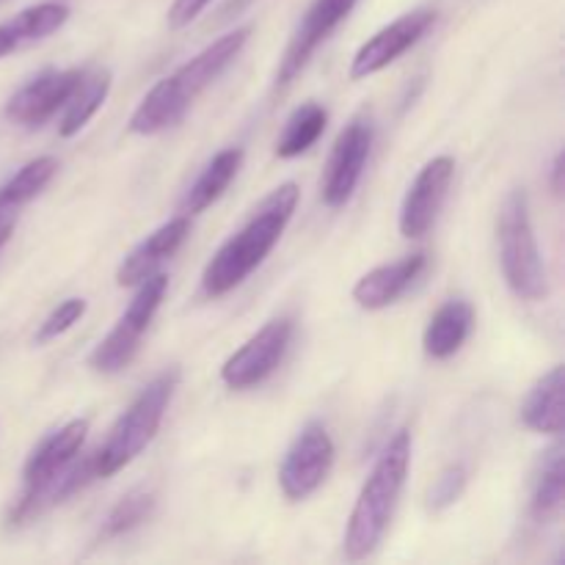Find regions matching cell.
I'll return each mask as SVG.
<instances>
[{"label":"cell","mask_w":565,"mask_h":565,"mask_svg":"<svg viewBox=\"0 0 565 565\" xmlns=\"http://www.w3.org/2000/svg\"><path fill=\"white\" fill-rule=\"evenodd\" d=\"M298 191L296 182H285L276 191H270L268 196L259 202V207L254 210L252 218L213 254L207 265H204L202 274V290L207 298H221L226 292H232L235 287H241L259 265L268 259V254L274 252L279 237L285 235L287 224H290L292 213L298 207Z\"/></svg>","instance_id":"1"},{"label":"cell","mask_w":565,"mask_h":565,"mask_svg":"<svg viewBox=\"0 0 565 565\" xmlns=\"http://www.w3.org/2000/svg\"><path fill=\"white\" fill-rule=\"evenodd\" d=\"M248 36H252V28H235V31L224 33L213 44H207L202 53L193 55L174 75L160 77L149 88L147 97L138 103V108L132 110L130 132H136V136H158V132L180 125L188 110H191L193 99L241 55Z\"/></svg>","instance_id":"2"},{"label":"cell","mask_w":565,"mask_h":565,"mask_svg":"<svg viewBox=\"0 0 565 565\" xmlns=\"http://www.w3.org/2000/svg\"><path fill=\"white\" fill-rule=\"evenodd\" d=\"M408 467H412V434L397 430L370 469L348 519L345 539H342V552L348 561H364L379 550L401 502Z\"/></svg>","instance_id":"3"},{"label":"cell","mask_w":565,"mask_h":565,"mask_svg":"<svg viewBox=\"0 0 565 565\" xmlns=\"http://www.w3.org/2000/svg\"><path fill=\"white\" fill-rule=\"evenodd\" d=\"M177 386H180V370L171 367L163 370L160 375H154V379L138 392V397L130 403V408L116 419L105 445L94 452V475H97V478H110V475L121 472V469L130 467V463L152 445L160 425H163L166 412H169Z\"/></svg>","instance_id":"4"},{"label":"cell","mask_w":565,"mask_h":565,"mask_svg":"<svg viewBox=\"0 0 565 565\" xmlns=\"http://www.w3.org/2000/svg\"><path fill=\"white\" fill-rule=\"evenodd\" d=\"M497 235H500V263L508 287L524 301H541L550 292V276L541 257L524 188L511 191L502 202Z\"/></svg>","instance_id":"5"},{"label":"cell","mask_w":565,"mask_h":565,"mask_svg":"<svg viewBox=\"0 0 565 565\" xmlns=\"http://www.w3.org/2000/svg\"><path fill=\"white\" fill-rule=\"evenodd\" d=\"M136 287L138 290L136 296H132L130 307L125 309V315L116 320V326L108 331V337H103L99 345L92 351V356H88V364H92L94 373L116 375L125 367H130L138 348H141V340L143 334H147L149 323H152L160 303H163L166 290H169V276L154 270L152 276H147V279Z\"/></svg>","instance_id":"6"},{"label":"cell","mask_w":565,"mask_h":565,"mask_svg":"<svg viewBox=\"0 0 565 565\" xmlns=\"http://www.w3.org/2000/svg\"><path fill=\"white\" fill-rule=\"evenodd\" d=\"M88 436V419H72L61 425L50 436H44L28 456L22 467V494L17 497L9 511L11 524H22L36 516V497L42 494L44 486L66 467L75 456H81Z\"/></svg>","instance_id":"7"},{"label":"cell","mask_w":565,"mask_h":565,"mask_svg":"<svg viewBox=\"0 0 565 565\" xmlns=\"http://www.w3.org/2000/svg\"><path fill=\"white\" fill-rule=\"evenodd\" d=\"M334 441L323 423H307L287 447L279 467V489L290 502L312 497L334 467Z\"/></svg>","instance_id":"8"},{"label":"cell","mask_w":565,"mask_h":565,"mask_svg":"<svg viewBox=\"0 0 565 565\" xmlns=\"http://www.w3.org/2000/svg\"><path fill=\"white\" fill-rule=\"evenodd\" d=\"M373 138L375 130L367 114L353 116L345 130L337 136L329 163H326L323 182H320V199H323L326 207L340 210L351 202L353 191H356L359 180L364 174V166L370 160Z\"/></svg>","instance_id":"9"},{"label":"cell","mask_w":565,"mask_h":565,"mask_svg":"<svg viewBox=\"0 0 565 565\" xmlns=\"http://www.w3.org/2000/svg\"><path fill=\"white\" fill-rule=\"evenodd\" d=\"M292 320L290 318H276L265 323L252 340L243 348H237L221 367V381L230 390H252V386L263 384L265 379L274 375L285 359L287 348L292 342Z\"/></svg>","instance_id":"10"},{"label":"cell","mask_w":565,"mask_h":565,"mask_svg":"<svg viewBox=\"0 0 565 565\" xmlns=\"http://www.w3.org/2000/svg\"><path fill=\"white\" fill-rule=\"evenodd\" d=\"M356 3L359 0H312L309 3L296 33H292L290 44H287L285 55H281L279 66H276V88H287L301 75L303 66L315 55V50L348 20V14L356 9Z\"/></svg>","instance_id":"11"},{"label":"cell","mask_w":565,"mask_h":565,"mask_svg":"<svg viewBox=\"0 0 565 565\" xmlns=\"http://www.w3.org/2000/svg\"><path fill=\"white\" fill-rule=\"evenodd\" d=\"M436 11L434 9H414L408 14L397 17L395 22L381 28L379 33L367 39L356 50L351 61V81H364L370 75H379L390 64H395L401 55H406L414 44L423 42L425 33L434 28Z\"/></svg>","instance_id":"12"},{"label":"cell","mask_w":565,"mask_h":565,"mask_svg":"<svg viewBox=\"0 0 565 565\" xmlns=\"http://www.w3.org/2000/svg\"><path fill=\"white\" fill-rule=\"evenodd\" d=\"M456 177V160L450 154L428 160L408 185L406 196L401 204V235L408 241H419L434 230L436 218L441 213L450 182Z\"/></svg>","instance_id":"13"},{"label":"cell","mask_w":565,"mask_h":565,"mask_svg":"<svg viewBox=\"0 0 565 565\" xmlns=\"http://www.w3.org/2000/svg\"><path fill=\"white\" fill-rule=\"evenodd\" d=\"M83 70H44L31 83L14 92L6 103V119L22 127H39L58 114L81 86Z\"/></svg>","instance_id":"14"},{"label":"cell","mask_w":565,"mask_h":565,"mask_svg":"<svg viewBox=\"0 0 565 565\" xmlns=\"http://www.w3.org/2000/svg\"><path fill=\"white\" fill-rule=\"evenodd\" d=\"M188 235H191V218H188V215H177L169 224L158 226L147 241L138 243V246L121 259L119 270H116V285H141V281L147 279V276H152L171 254H177V248L185 243Z\"/></svg>","instance_id":"15"},{"label":"cell","mask_w":565,"mask_h":565,"mask_svg":"<svg viewBox=\"0 0 565 565\" xmlns=\"http://www.w3.org/2000/svg\"><path fill=\"white\" fill-rule=\"evenodd\" d=\"M425 268H428V254L423 252L408 254V257L397 259V263L373 268L356 281V287H353V301L362 309H373V312L375 309H386L423 276Z\"/></svg>","instance_id":"16"},{"label":"cell","mask_w":565,"mask_h":565,"mask_svg":"<svg viewBox=\"0 0 565 565\" xmlns=\"http://www.w3.org/2000/svg\"><path fill=\"white\" fill-rule=\"evenodd\" d=\"M475 326V309L472 303L463 298H452V301L441 303L434 312L430 323L425 326L423 334V351L425 356L434 362H445V359L456 356L469 340Z\"/></svg>","instance_id":"17"},{"label":"cell","mask_w":565,"mask_h":565,"mask_svg":"<svg viewBox=\"0 0 565 565\" xmlns=\"http://www.w3.org/2000/svg\"><path fill=\"white\" fill-rule=\"evenodd\" d=\"M66 20H70V9L64 3H39L22 9L11 20L0 22V58L17 53L25 44L42 42L50 33L64 28Z\"/></svg>","instance_id":"18"},{"label":"cell","mask_w":565,"mask_h":565,"mask_svg":"<svg viewBox=\"0 0 565 565\" xmlns=\"http://www.w3.org/2000/svg\"><path fill=\"white\" fill-rule=\"evenodd\" d=\"M563 390H565V379H563V367H552L550 373L541 375L535 381L533 390L527 392L522 403V423L527 425L530 430L535 434H546V436H563L565 428V412H563Z\"/></svg>","instance_id":"19"},{"label":"cell","mask_w":565,"mask_h":565,"mask_svg":"<svg viewBox=\"0 0 565 565\" xmlns=\"http://www.w3.org/2000/svg\"><path fill=\"white\" fill-rule=\"evenodd\" d=\"M243 163V149L241 147H230V149H221L213 160L202 169V174L196 177L191 188H188L185 199H182L180 210L182 215H199L210 207V204L218 202L224 196L226 188L232 185V180L237 177Z\"/></svg>","instance_id":"20"},{"label":"cell","mask_w":565,"mask_h":565,"mask_svg":"<svg viewBox=\"0 0 565 565\" xmlns=\"http://www.w3.org/2000/svg\"><path fill=\"white\" fill-rule=\"evenodd\" d=\"M565 447L557 436L555 445L546 452H541L539 469L533 478V497H530V513L535 522L546 524L555 516H561L565 500V469H563Z\"/></svg>","instance_id":"21"},{"label":"cell","mask_w":565,"mask_h":565,"mask_svg":"<svg viewBox=\"0 0 565 565\" xmlns=\"http://www.w3.org/2000/svg\"><path fill=\"white\" fill-rule=\"evenodd\" d=\"M326 125H329V110H326L323 105H298L290 114V119L285 121V130H281L279 141H276V154H279L281 160H290L309 152L326 132Z\"/></svg>","instance_id":"22"},{"label":"cell","mask_w":565,"mask_h":565,"mask_svg":"<svg viewBox=\"0 0 565 565\" xmlns=\"http://www.w3.org/2000/svg\"><path fill=\"white\" fill-rule=\"evenodd\" d=\"M58 171V160L42 154V158H33L17 171L14 177L0 185V213H14L17 207L28 204L31 199H36L44 188L50 185V180Z\"/></svg>","instance_id":"23"},{"label":"cell","mask_w":565,"mask_h":565,"mask_svg":"<svg viewBox=\"0 0 565 565\" xmlns=\"http://www.w3.org/2000/svg\"><path fill=\"white\" fill-rule=\"evenodd\" d=\"M108 92H110V72H97V75L92 77L83 75L81 86L75 88V94H72L70 103H66V114L58 125L61 136L64 138L77 136V132L94 119V114L103 108L105 99H108Z\"/></svg>","instance_id":"24"},{"label":"cell","mask_w":565,"mask_h":565,"mask_svg":"<svg viewBox=\"0 0 565 565\" xmlns=\"http://www.w3.org/2000/svg\"><path fill=\"white\" fill-rule=\"evenodd\" d=\"M154 511V494L147 489H136L130 494L121 497L110 513L105 516L103 524V539H119V535L130 533V530L141 527Z\"/></svg>","instance_id":"25"},{"label":"cell","mask_w":565,"mask_h":565,"mask_svg":"<svg viewBox=\"0 0 565 565\" xmlns=\"http://www.w3.org/2000/svg\"><path fill=\"white\" fill-rule=\"evenodd\" d=\"M467 483H469V472L463 463H450V467L441 469V472L436 475L434 483H430L428 494H425V505H428V511L441 513L447 511V508L456 505V502L463 497V491H467Z\"/></svg>","instance_id":"26"},{"label":"cell","mask_w":565,"mask_h":565,"mask_svg":"<svg viewBox=\"0 0 565 565\" xmlns=\"http://www.w3.org/2000/svg\"><path fill=\"white\" fill-rule=\"evenodd\" d=\"M83 315H86V301H83V298H66V301L58 303V307L44 318V323L39 326L36 345H47L50 340H58V337L66 334Z\"/></svg>","instance_id":"27"},{"label":"cell","mask_w":565,"mask_h":565,"mask_svg":"<svg viewBox=\"0 0 565 565\" xmlns=\"http://www.w3.org/2000/svg\"><path fill=\"white\" fill-rule=\"evenodd\" d=\"M213 0H174L169 9V25L171 28H185L202 14Z\"/></svg>","instance_id":"28"},{"label":"cell","mask_w":565,"mask_h":565,"mask_svg":"<svg viewBox=\"0 0 565 565\" xmlns=\"http://www.w3.org/2000/svg\"><path fill=\"white\" fill-rule=\"evenodd\" d=\"M563 171H565V154L557 152L555 163H552V191H555V196H563Z\"/></svg>","instance_id":"29"},{"label":"cell","mask_w":565,"mask_h":565,"mask_svg":"<svg viewBox=\"0 0 565 565\" xmlns=\"http://www.w3.org/2000/svg\"><path fill=\"white\" fill-rule=\"evenodd\" d=\"M14 215L11 213H0V248L6 246V243L11 241V235H14Z\"/></svg>","instance_id":"30"},{"label":"cell","mask_w":565,"mask_h":565,"mask_svg":"<svg viewBox=\"0 0 565 565\" xmlns=\"http://www.w3.org/2000/svg\"><path fill=\"white\" fill-rule=\"evenodd\" d=\"M6 3V0H0V6H3Z\"/></svg>","instance_id":"31"}]
</instances>
